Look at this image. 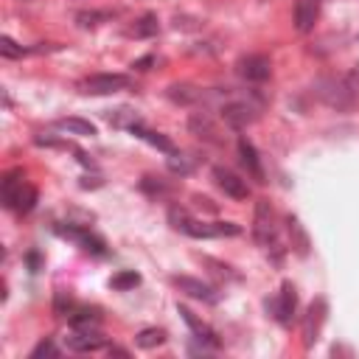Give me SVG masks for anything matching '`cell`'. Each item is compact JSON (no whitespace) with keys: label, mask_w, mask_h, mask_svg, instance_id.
Returning a JSON list of instances; mask_svg holds the SVG:
<instances>
[{"label":"cell","mask_w":359,"mask_h":359,"mask_svg":"<svg viewBox=\"0 0 359 359\" xmlns=\"http://www.w3.org/2000/svg\"><path fill=\"white\" fill-rule=\"evenodd\" d=\"M312 90L325 107H332L337 112H348L356 104V90L351 87L348 79H340V76H323L314 82Z\"/></svg>","instance_id":"1"},{"label":"cell","mask_w":359,"mask_h":359,"mask_svg":"<svg viewBox=\"0 0 359 359\" xmlns=\"http://www.w3.org/2000/svg\"><path fill=\"white\" fill-rule=\"evenodd\" d=\"M275 236H278V227H275V211L269 199H258L256 202V216H253V238L261 245V247H278L275 245Z\"/></svg>","instance_id":"2"},{"label":"cell","mask_w":359,"mask_h":359,"mask_svg":"<svg viewBox=\"0 0 359 359\" xmlns=\"http://www.w3.org/2000/svg\"><path fill=\"white\" fill-rule=\"evenodd\" d=\"M222 121L230 127V129H247L250 124H256L258 121V107L253 104V101H247V99H233V101H225L222 104Z\"/></svg>","instance_id":"3"},{"label":"cell","mask_w":359,"mask_h":359,"mask_svg":"<svg viewBox=\"0 0 359 359\" xmlns=\"http://www.w3.org/2000/svg\"><path fill=\"white\" fill-rule=\"evenodd\" d=\"M127 87H129V76H124V73H99V76H90L87 82H82V93L110 96V93H118V90H127Z\"/></svg>","instance_id":"4"},{"label":"cell","mask_w":359,"mask_h":359,"mask_svg":"<svg viewBox=\"0 0 359 359\" xmlns=\"http://www.w3.org/2000/svg\"><path fill=\"white\" fill-rule=\"evenodd\" d=\"M325 317H328V304L325 297H317V301L309 306L306 317H304V345L312 348L317 340H320V332L325 325Z\"/></svg>","instance_id":"5"},{"label":"cell","mask_w":359,"mask_h":359,"mask_svg":"<svg viewBox=\"0 0 359 359\" xmlns=\"http://www.w3.org/2000/svg\"><path fill=\"white\" fill-rule=\"evenodd\" d=\"M236 73L247 82H267L269 73H273V62L264 53H247L236 62Z\"/></svg>","instance_id":"6"},{"label":"cell","mask_w":359,"mask_h":359,"mask_svg":"<svg viewBox=\"0 0 359 359\" xmlns=\"http://www.w3.org/2000/svg\"><path fill=\"white\" fill-rule=\"evenodd\" d=\"M188 129H191V135H197V138L205 140V143H214V146H222V143H225L216 121H214V118L208 115V112H191V115H188Z\"/></svg>","instance_id":"7"},{"label":"cell","mask_w":359,"mask_h":359,"mask_svg":"<svg viewBox=\"0 0 359 359\" xmlns=\"http://www.w3.org/2000/svg\"><path fill=\"white\" fill-rule=\"evenodd\" d=\"M214 180H216V186H219L230 199H247V197H250L247 180H242L236 171H230V169H225V166H216V169H214Z\"/></svg>","instance_id":"8"},{"label":"cell","mask_w":359,"mask_h":359,"mask_svg":"<svg viewBox=\"0 0 359 359\" xmlns=\"http://www.w3.org/2000/svg\"><path fill=\"white\" fill-rule=\"evenodd\" d=\"M171 281H174V286H177L180 292H186V295L197 297V301H205V304H216V301H219V292H216L211 284L199 281V278H191V275H174Z\"/></svg>","instance_id":"9"},{"label":"cell","mask_w":359,"mask_h":359,"mask_svg":"<svg viewBox=\"0 0 359 359\" xmlns=\"http://www.w3.org/2000/svg\"><path fill=\"white\" fill-rule=\"evenodd\" d=\"M242 233V227H238L236 222H214V225H208V222H191L186 227V236L191 238H219V236H238Z\"/></svg>","instance_id":"10"},{"label":"cell","mask_w":359,"mask_h":359,"mask_svg":"<svg viewBox=\"0 0 359 359\" xmlns=\"http://www.w3.org/2000/svg\"><path fill=\"white\" fill-rule=\"evenodd\" d=\"M269 309H273V314H275V320H278L281 325H289V323H292L295 309H297V295H295V286H292L289 281L281 286L278 297H275L273 304H269Z\"/></svg>","instance_id":"11"},{"label":"cell","mask_w":359,"mask_h":359,"mask_svg":"<svg viewBox=\"0 0 359 359\" xmlns=\"http://www.w3.org/2000/svg\"><path fill=\"white\" fill-rule=\"evenodd\" d=\"M166 99L180 107H194V104L205 101V90H199L197 84H188V82H174L166 87Z\"/></svg>","instance_id":"12"},{"label":"cell","mask_w":359,"mask_h":359,"mask_svg":"<svg viewBox=\"0 0 359 359\" xmlns=\"http://www.w3.org/2000/svg\"><path fill=\"white\" fill-rule=\"evenodd\" d=\"M56 233L59 236H65V238H71V242H76V245H82L87 253H96V256H104L107 250H104V242L99 236H93L90 230H84V227H65V225H56Z\"/></svg>","instance_id":"13"},{"label":"cell","mask_w":359,"mask_h":359,"mask_svg":"<svg viewBox=\"0 0 359 359\" xmlns=\"http://www.w3.org/2000/svg\"><path fill=\"white\" fill-rule=\"evenodd\" d=\"M71 351H79V354H87V351H99L107 345V340L99 334V328H76V332L65 340Z\"/></svg>","instance_id":"14"},{"label":"cell","mask_w":359,"mask_h":359,"mask_svg":"<svg viewBox=\"0 0 359 359\" xmlns=\"http://www.w3.org/2000/svg\"><path fill=\"white\" fill-rule=\"evenodd\" d=\"M320 17V0H297L295 6V28L301 34H309Z\"/></svg>","instance_id":"15"},{"label":"cell","mask_w":359,"mask_h":359,"mask_svg":"<svg viewBox=\"0 0 359 359\" xmlns=\"http://www.w3.org/2000/svg\"><path fill=\"white\" fill-rule=\"evenodd\" d=\"M177 312H180V317H183L186 323H188V328H191V332L197 334V340L199 343H208V345H219V337H216V332H214V328L211 325H208V323H202L188 306H177Z\"/></svg>","instance_id":"16"},{"label":"cell","mask_w":359,"mask_h":359,"mask_svg":"<svg viewBox=\"0 0 359 359\" xmlns=\"http://www.w3.org/2000/svg\"><path fill=\"white\" fill-rule=\"evenodd\" d=\"M238 158H242V163L247 166V171L258 180V183H264V169H261L258 152H256V146L247 138H238Z\"/></svg>","instance_id":"17"},{"label":"cell","mask_w":359,"mask_h":359,"mask_svg":"<svg viewBox=\"0 0 359 359\" xmlns=\"http://www.w3.org/2000/svg\"><path fill=\"white\" fill-rule=\"evenodd\" d=\"M107 121H110L112 127H118V129H129V132L143 124L140 115H138V110H132V107H118V110L107 112Z\"/></svg>","instance_id":"18"},{"label":"cell","mask_w":359,"mask_h":359,"mask_svg":"<svg viewBox=\"0 0 359 359\" xmlns=\"http://www.w3.org/2000/svg\"><path fill=\"white\" fill-rule=\"evenodd\" d=\"M132 135H138L140 140H146L149 146L160 149V152H166V155H174V152H177V146H174V140H171V138H166V135H160V132H152V129H143V124H140V127H135V129H132Z\"/></svg>","instance_id":"19"},{"label":"cell","mask_w":359,"mask_h":359,"mask_svg":"<svg viewBox=\"0 0 359 359\" xmlns=\"http://www.w3.org/2000/svg\"><path fill=\"white\" fill-rule=\"evenodd\" d=\"M68 320H71L73 328H99L101 325V312L90 309V306H76Z\"/></svg>","instance_id":"20"},{"label":"cell","mask_w":359,"mask_h":359,"mask_svg":"<svg viewBox=\"0 0 359 359\" xmlns=\"http://www.w3.org/2000/svg\"><path fill=\"white\" fill-rule=\"evenodd\" d=\"M23 186H25V177H23L20 169H14V171L6 174V180H3V205L6 208H14V199L23 191Z\"/></svg>","instance_id":"21"},{"label":"cell","mask_w":359,"mask_h":359,"mask_svg":"<svg viewBox=\"0 0 359 359\" xmlns=\"http://www.w3.org/2000/svg\"><path fill=\"white\" fill-rule=\"evenodd\" d=\"M56 129H62L68 135H82V138H93L96 135V127L90 121H84V118H59Z\"/></svg>","instance_id":"22"},{"label":"cell","mask_w":359,"mask_h":359,"mask_svg":"<svg viewBox=\"0 0 359 359\" xmlns=\"http://www.w3.org/2000/svg\"><path fill=\"white\" fill-rule=\"evenodd\" d=\"M286 225H289V236H292V247H295V253H297V256H309V236H306L301 219H297V216H289Z\"/></svg>","instance_id":"23"},{"label":"cell","mask_w":359,"mask_h":359,"mask_svg":"<svg viewBox=\"0 0 359 359\" xmlns=\"http://www.w3.org/2000/svg\"><path fill=\"white\" fill-rule=\"evenodd\" d=\"M160 32V23H158V14H152V12H149V14H143L132 28H129V34L132 37H138V40H146V37H155Z\"/></svg>","instance_id":"24"},{"label":"cell","mask_w":359,"mask_h":359,"mask_svg":"<svg viewBox=\"0 0 359 359\" xmlns=\"http://www.w3.org/2000/svg\"><path fill=\"white\" fill-rule=\"evenodd\" d=\"M135 343H138V348L152 351V348L166 343V332H163V328H143V332L135 337Z\"/></svg>","instance_id":"25"},{"label":"cell","mask_w":359,"mask_h":359,"mask_svg":"<svg viewBox=\"0 0 359 359\" xmlns=\"http://www.w3.org/2000/svg\"><path fill=\"white\" fill-rule=\"evenodd\" d=\"M34 205H37V188L25 183L23 191H20L17 199H14V208H12V211H17V214H28Z\"/></svg>","instance_id":"26"},{"label":"cell","mask_w":359,"mask_h":359,"mask_svg":"<svg viewBox=\"0 0 359 359\" xmlns=\"http://www.w3.org/2000/svg\"><path fill=\"white\" fill-rule=\"evenodd\" d=\"M112 17H115V12H79L76 14V25L79 28H96V25L112 20Z\"/></svg>","instance_id":"27"},{"label":"cell","mask_w":359,"mask_h":359,"mask_svg":"<svg viewBox=\"0 0 359 359\" xmlns=\"http://www.w3.org/2000/svg\"><path fill=\"white\" fill-rule=\"evenodd\" d=\"M73 309H76L73 297H71L65 289H59V292L53 295V314H56V317H71Z\"/></svg>","instance_id":"28"},{"label":"cell","mask_w":359,"mask_h":359,"mask_svg":"<svg viewBox=\"0 0 359 359\" xmlns=\"http://www.w3.org/2000/svg\"><path fill=\"white\" fill-rule=\"evenodd\" d=\"M138 284H140V275L135 273V269H124V273L112 275V281H110V286H112V289H118V292H124V289H135Z\"/></svg>","instance_id":"29"},{"label":"cell","mask_w":359,"mask_h":359,"mask_svg":"<svg viewBox=\"0 0 359 359\" xmlns=\"http://www.w3.org/2000/svg\"><path fill=\"white\" fill-rule=\"evenodd\" d=\"M140 191H146L149 197H169L171 194V188L163 183L160 177H143L140 180Z\"/></svg>","instance_id":"30"},{"label":"cell","mask_w":359,"mask_h":359,"mask_svg":"<svg viewBox=\"0 0 359 359\" xmlns=\"http://www.w3.org/2000/svg\"><path fill=\"white\" fill-rule=\"evenodd\" d=\"M169 222H171L174 230H183V233H186V227L194 222V216L186 211V208H177V205H174V208H169Z\"/></svg>","instance_id":"31"},{"label":"cell","mask_w":359,"mask_h":359,"mask_svg":"<svg viewBox=\"0 0 359 359\" xmlns=\"http://www.w3.org/2000/svg\"><path fill=\"white\" fill-rule=\"evenodd\" d=\"M0 53H3L6 59H20V56H25V53H28V48L17 45L12 37H0Z\"/></svg>","instance_id":"32"},{"label":"cell","mask_w":359,"mask_h":359,"mask_svg":"<svg viewBox=\"0 0 359 359\" xmlns=\"http://www.w3.org/2000/svg\"><path fill=\"white\" fill-rule=\"evenodd\" d=\"M169 171H174V174H191L194 171V163L186 158V155H169Z\"/></svg>","instance_id":"33"},{"label":"cell","mask_w":359,"mask_h":359,"mask_svg":"<svg viewBox=\"0 0 359 359\" xmlns=\"http://www.w3.org/2000/svg\"><path fill=\"white\" fill-rule=\"evenodd\" d=\"M42 356H59V348H56L51 340H42V343L32 351V359H42Z\"/></svg>","instance_id":"34"},{"label":"cell","mask_w":359,"mask_h":359,"mask_svg":"<svg viewBox=\"0 0 359 359\" xmlns=\"http://www.w3.org/2000/svg\"><path fill=\"white\" fill-rule=\"evenodd\" d=\"M202 264H208V267H214V273H216V275H225V278H233V281L238 278L236 273H230V267H227V264H219V261H214V258H208V256H202Z\"/></svg>","instance_id":"35"},{"label":"cell","mask_w":359,"mask_h":359,"mask_svg":"<svg viewBox=\"0 0 359 359\" xmlns=\"http://www.w3.org/2000/svg\"><path fill=\"white\" fill-rule=\"evenodd\" d=\"M34 143H37V146H51V149H73L71 143H65V140H56V138H48V135H37V138H34Z\"/></svg>","instance_id":"36"},{"label":"cell","mask_w":359,"mask_h":359,"mask_svg":"<svg viewBox=\"0 0 359 359\" xmlns=\"http://www.w3.org/2000/svg\"><path fill=\"white\" fill-rule=\"evenodd\" d=\"M149 65H155V56H143V59H138V62L132 65L135 71H149Z\"/></svg>","instance_id":"37"},{"label":"cell","mask_w":359,"mask_h":359,"mask_svg":"<svg viewBox=\"0 0 359 359\" xmlns=\"http://www.w3.org/2000/svg\"><path fill=\"white\" fill-rule=\"evenodd\" d=\"M348 82H351V87L356 90V93H359V68H354V71L348 73Z\"/></svg>","instance_id":"38"},{"label":"cell","mask_w":359,"mask_h":359,"mask_svg":"<svg viewBox=\"0 0 359 359\" xmlns=\"http://www.w3.org/2000/svg\"><path fill=\"white\" fill-rule=\"evenodd\" d=\"M28 264H32V269L37 273V267H40V256H37V253H32V256H28Z\"/></svg>","instance_id":"39"}]
</instances>
